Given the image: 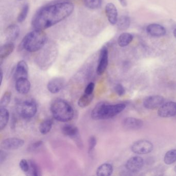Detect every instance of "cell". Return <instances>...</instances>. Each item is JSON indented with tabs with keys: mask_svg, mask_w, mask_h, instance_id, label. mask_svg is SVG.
I'll use <instances>...</instances> for the list:
<instances>
[{
	"mask_svg": "<svg viewBox=\"0 0 176 176\" xmlns=\"http://www.w3.org/2000/svg\"><path fill=\"white\" fill-rule=\"evenodd\" d=\"M44 145V142L42 141H37L33 144L31 145L28 147V150L30 152H33L41 148Z\"/></svg>",
	"mask_w": 176,
	"mask_h": 176,
	"instance_id": "cell-34",
	"label": "cell"
},
{
	"mask_svg": "<svg viewBox=\"0 0 176 176\" xmlns=\"http://www.w3.org/2000/svg\"><path fill=\"white\" fill-rule=\"evenodd\" d=\"M65 80L64 78L60 77L53 78L48 82L47 88L51 93H58L63 88Z\"/></svg>",
	"mask_w": 176,
	"mask_h": 176,
	"instance_id": "cell-15",
	"label": "cell"
},
{
	"mask_svg": "<svg viewBox=\"0 0 176 176\" xmlns=\"http://www.w3.org/2000/svg\"><path fill=\"white\" fill-rule=\"evenodd\" d=\"M174 171H175V172H176V165L175 166V167H174Z\"/></svg>",
	"mask_w": 176,
	"mask_h": 176,
	"instance_id": "cell-41",
	"label": "cell"
},
{
	"mask_svg": "<svg viewBox=\"0 0 176 176\" xmlns=\"http://www.w3.org/2000/svg\"><path fill=\"white\" fill-rule=\"evenodd\" d=\"M144 161L142 158L136 156L129 159L125 164V168L131 173L139 172L142 169Z\"/></svg>",
	"mask_w": 176,
	"mask_h": 176,
	"instance_id": "cell-12",
	"label": "cell"
},
{
	"mask_svg": "<svg viewBox=\"0 0 176 176\" xmlns=\"http://www.w3.org/2000/svg\"><path fill=\"white\" fill-rule=\"evenodd\" d=\"M28 11H29V6L28 4H24L18 16L17 20L19 22H22L24 21L28 14Z\"/></svg>",
	"mask_w": 176,
	"mask_h": 176,
	"instance_id": "cell-32",
	"label": "cell"
},
{
	"mask_svg": "<svg viewBox=\"0 0 176 176\" xmlns=\"http://www.w3.org/2000/svg\"><path fill=\"white\" fill-rule=\"evenodd\" d=\"M133 40V36L128 33H123L118 37L117 42L121 47H125L130 44Z\"/></svg>",
	"mask_w": 176,
	"mask_h": 176,
	"instance_id": "cell-24",
	"label": "cell"
},
{
	"mask_svg": "<svg viewBox=\"0 0 176 176\" xmlns=\"http://www.w3.org/2000/svg\"><path fill=\"white\" fill-rule=\"evenodd\" d=\"M164 102V97L161 96H150L145 99L143 106L147 109H154L160 108Z\"/></svg>",
	"mask_w": 176,
	"mask_h": 176,
	"instance_id": "cell-10",
	"label": "cell"
},
{
	"mask_svg": "<svg viewBox=\"0 0 176 176\" xmlns=\"http://www.w3.org/2000/svg\"><path fill=\"white\" fill-rule=\"evenodd\" d=\"M97 145V139L95 136H90L88 141V152L91 153Z\"/></svg>",
	"mask_w": 176,
	"mask_h": 176,
	"instance_id": "cell-33",
	"label": "cell"
},
{
	"mask_svg": "<svg viewBox=\"0 0 176 176\" xmlns=\"http://www.w3.org/2000/svg\"><path fill=\"white\" fill-rule=\"evenodd\" d=\"M14 49L15 45L12 42H8L2 46L0 50V58L1 61L8 57Z\"/></svg>",
	"mask_w": 176,
	"mask_h": 176,
	"instance_id": "cell-21",
	"label": "cell"
},
{
	"mask_svg": "<svg viewBox=\"0 0 176 176\" xmlns=\"http://www.w3.org/2000/svg\"><path fill=\"white\" fill-rule=\"evenodd\" d=\"M158 114L163 118H168L176 116V103L170 101L163 103L159 108Z\"/></svg>",
	"mask_w": 176,
	"mask_h": 176,
	"instance_id": "cell-9",
	"label": "cell"
},
{
	"mask_svg": "<svg viewBox=\"0 0 176 176\" xmlns=\"http://www.w3.org/2000/svg\"><path fill=\"white\" fill-rule=\"evenodd\" d=\"M109 64V52L108 48L106 46L102 47L100 52L99 57L98 65H97V74L101 76L104 73L108 67Z\"/></svg>",
	"mask_w": 176,
	"mask_h": 176,
	"instance_id": "cell-8",
	"label": "cell"
},
{
	"mask_svg": "<svg viewBox=\"0 0 176 176\" xmlns=\"http://www.w3.org/2000/svg\"><path fill=\"white\" fill-rule=\"evenodd\" d=\"M24 141L17 137H11L4 139L1 143V147L6 150L18 149L23 146Z\"/></svg>",
	"mask_w": 176,
	"mask_h": 176,
	"instance_id": "cell-11",
	"label": "cell"
},
{
	"mask_svg": "<svg viewBox=\"0 0 176 176\" xmlns=\"http://www.w3.org/2000/svg\"><path fill=\"white\" fill-rule=\"evenodd\" d=\"M117 24L119 30L121 31L127 30L130 25V19L128 16H122L118 19Z\"/></svg>",
	"mask_w": 176,
	"mask_h": 176,
	"instance_id": "cell-26",
	"label": "cell"
},
{
	"mask_svg": "<svg viewBox=\"0 0 176 176\" xmlns=\"http://www.w3.org/2000/svg\"><path fill=\"white\" fill-rule=\"evenodd\" d=\"M115 90L117 94L119 96L124 95L125 93V90L122 85L118 84L115 86Z\"/></svg>",
	"mask_w": 176,
	"mask_h": 176,
	"instance_id": "cell-36",
	"label": "cell"
},
{
	"mask_svg": "<svg viewBox=\"0 0 176 176\" xmlns=\"http://www.w3.org/2000/svg\"><path fill=\"white\" fill-rule=\"evenodd\" d=\"M125 108L123 103L112 104L106 102H99L93 109L91 116L93 119H108L116 116Z\"/></svg>",
	"mask_w": 176,
	"mask_h": 176,
	"instance_id": "cell-3",
	"label": "cell"
},
{
	"mask_svg": "<svg viewBox=\"0 0 176 176\" xmlns=\"http://www.w3.org/2000/svg\"><path fill=\"white\" fill-rule=\"evenodd\" d=\"M53 125V120L51 119H46L39 125V131L42 134H46L51 131Z\"/></svg>",
	"mask_w": 176,
	"mask_h": 176,
	"instance_id": "cell-28",
	"label": "cell"
},
{
	"mask_svg": "<svg viewBox=\"0 0 176 176\" xmlns=\"http://www.w3.org/2000/svg\"><path fill=\"white\" fill-rule=\"evenodd\" d=\"M120 4L123 7H125L127 5V2L126 0H118Z\"/></svg>",
	"mask_w": 176,
	"mask_h": 176,
	"instance_id": "cell-39",
	"label": "cell"
},
{
	"mask_svg": "<svg viewBox=\"0 0 176 176\" xmlns=\"http://www.w3.org/2000/svg\"><path fill=\"white\" fill-rule=\"evenodd\" d=\"M106 14L111 24H116L118 21V12L116 7L112 3L107 4L106 6Z\"/></svg>",
	"mask_w": 176,
	"mask_h": 176,
	"instance_id": "cell-17",
	"label": "cell"
},
{
	"mask_svg": "<svg viewBox=\"0 0 176 176\" xmlns=\"http://www.w3.org/2000/svg\"><path fill=\"white\" fill-rule=\"evenodd\" d=\"M174 37L176 38V28H175L174 31Z\"/></svg>",
	"mask_w": 176,
	"mask_h": 176,
	"instance_id": "cell-40",
	"label": "cell"
},
{
	"mask_svg": "<svg viewBox=\"0 0 176 176\" xmlns=\"http://www.w3.org/2000/svg\"><path fill=\"white\" fill-rule=\"evenodd\" d=\"M1 158H0V160H1V163H2L3 161L6 158V156H7V154L5 152H4L3 150H1Z\"/></svg>",
	"mask_w": 176,
	"mask_h": 176,
	"instance_id": "cell-38",
	"label": "cell"
},
{
	"mask_svg": "<svg viewBox=\"0 0 176 176\" xmlns=\"http://www.w3.org/2000/svg\"><path fill=\"white\" fill-rule=\"evenodd\" d=\"M9 113L6 108L0 109V130H2L5 128L8 122Z\"/></svg>",
	"mask_w": 176,
	"mask_h": 176,
	"instance_id": "cell-23",
	"label": "cell"
},
{
	"mask_svg": "<svg viewBox=\"0 0 176 176\" xmlns=\"http://www.w3.org/2000/svg\"><path fill=\"white\" fill-rule=\"evenodd\" d=\"M144 122L142 120L134 117H127L123 119L122 126L128 130H136L142 128Z\"/></svg>",
	"mask_w": 176,
	"mask_h": 176,
	"instance_id": "cell-14",
	"label": "cell"
},
{
	"mask_svg": "<svg viewBox=\"0 0 176 176\" xmlns=\"http://www.w3.org/2000/svg\"><path fill=\"white\" fill-rule=\"evenodd\" d=\"M11 93L9 91L6 92L1 99L0 106L1 108H6L11 102Z\"/></svg>",
	"mask_w": 176,
	"mask_h": 176,
	"instance_id": "cell-31",
	"label": "cell"
},
{
	"mask_svg": "<svg viewBox=\"0 0 176 176\" xmlns=\"http://www.w3.org/2000/svg\"><path fill=\"white\" fill-rule=\"evenodd\" d=\"M85 6L90 9H97L102 5V0H83Z\"/></svg>",
	"mask_w": 176,
	"mask_h": 176,
	"instance_id": "cell-30",
	"label": "cell"
},
{
	"mask_svg": "<svg viewBox=\"0 0 176 176\" xmlns=\"http://www.w3.org/2000/svg\"><path fill=\"white\" fill-rule=\"evenodd\" d=\"M147 32L150 35L153 37H161L166 34L165 28L161 25L153 23L148 25L146 28Z\"/></svg>",
	"mask_w": 176,
	"mask_h": 176,
	"instance_id": "cell-19",
	"label": "cell"
},
{
	"mask_svg": "<svg viewBox=\"0 0 176 176\" xmlns=\"http://www.w3.org/2000/svg\"><path fill=\"white\" fill-rule=\"evenodd\" d=\"M48 38L42 30L32 31L27 34L22 41V47L28 52H35L46 46Z\"/></svg>",
	"mask_w": 176,
	"mask_h": 176,
	"instance_id": "cell-2",
	"label": "cell"
},
{
	"mask_svg": "<svg viewBox=\"0 0 176 176\" xmlns=\"http://www.w3.org/2000/svg\"><path fill=\"white\" fill-rule=\"evenodd\" d=\"M17 109L22 117L25 119L31 118L37 113V104L32 99L20 101L17 103Z\"/></svg>",
	"mask_w": 176,
	"mask_h": 176,
	"instance_id": "cell-6",
	"label": "cell"
},
{
	"mask_svg": "<svg viewBox=\"0 0 176 176\" xmlns=\"http://www.w3.org/2000/svg\"><path fill=\"white\" fill-rule=\"evenodd\" d=\"M30 168L28 172L27 173L28 176H39L41 175V171L38 164L35 161H28Z\"/></svg>",
	"mask_w": 176,
	"mask_h": 176,
	"instance_id": "cell-27",
	"label": "cell"
},
{
	"mask_svg": "<svg viewBox=\"0 0 176 176\" xmlns=\"http://www.w3.org/2000/svg\"><path fill=\"white\" fill-rule=\"evenodd\" d=\"M113 172V166L109 163H104L99 166L96 171V174L97 176H111Z\"/></svg>",
	"mask_w": 176,
	"mask_h": 176,
	"instance_id": "cell-22",
	"label": "cell"
},
{
	"mask_svg": "<svg viewBox=\"0 0 176 176\" xmlns=\"http://www.w3.org/2000/svg\"><path fill=\"white\" fill-rule=\"evenodd\" d=\"M153 144L146 139L136 141L132 144L131 150L137 155H146L151 152L153 150Z\"/></svg>",
	"mask_w": 176,
	"mask_h": 176,
	"instance_id": "cell-7",
	"label": "cell"
},
{
	"mask_svg": "<svg viewBox=\"0 0 176 176\" xmlns=\"http://www.w3.org/2000/svg\"><path fill=\"white\" fill-rule=\"evenodd\" d=\"M176 161V149L170 150L165 153L164 162L167 165H171Z\"/></svg>",
	"mask_w": 176,
	"mask_h": 176,
	"instance_id": "cell-29",
	"label": "cell"
},
{
	"mask_svg": "<svg viewBox=\"0 0 176 176\" xmlns=\"http://www.w3.org/2000/svg\"><path fill=\"white\" fill-rule=\"evenodd\" d=\"M50 109L53 117L59 122H69L74 117V111L72 106L62 99H57L53 101Z\"/></svg>",
	"mask_w": 176,
	"mask_h": 176,
	"instance_id": "cell-4",
	"label": "cell"
},
{
	"mask_svg": "<svg viewBox=\"0 0 176 176\" xmlns=\"http://www.w3.org/2000/svg\"><path fill=\"white\" fill-rule=\"evenodd\" d=\"M28 68L27 63L24 60L18 62L14 73L15 79L21 78H28Z\"/></svg>",
	"mask_w": 176,
	"mask_h": 176,
	"instance_id": "cell-16",
	"label": "cell"
},
{
	"mask_svg": "<svg viewBox=\"0 0 176 176\" xmlns=\"http://www.w3.org/2000/svg\"></svg>",
	"mask_w": 176,
	"mask_h": 176,
	"instance_id": "cell-42",
	"label": "cell"
},
{
	"mask_svg": "<svg viewBox=\"0 0 176 176\" xmlns=\"http://www.w3.org/2000/svg\"><path fill=\"white\" fill-rule=\"evenodd\" d=\"M31 85L28 78H21L17 80L15 88L18 93L23 95L27 94L30 92Z\"/></svg>",
	"mask_w": 176,
	"mask_h": 176,
	"instance_id": "cell-18",
	"label": "cell"
},
{
	"mask_svg": "<svg viewBox=\"0 0 176 176\" xmlns=\"http://www.w3.org/2000/svg\"><path fill=\"white\" fill-rule=\"evenodd\" d=\"M95 85L93 82H90V83H89L85 89L84 93H87L88 95L93 93V90L95 89Z\"/></svg>",
	"mask_w": 176,
	"mask_h": 176,
	"instance_id": "cell-37",
	"label": "cell"
},
{
	"mask_svg": "<svg viewBox=\"0 0 176 176\" xmlns=\"http://www.w3.org/2000/svg\"><path fill=\"white\" fill-rule=\"evenodd\" d=\"M20 30L19 27L17 25L12 24L7 27L6 29L5 35L6 39L8 42H12L18 38L19 36Z\"/></svg>",
	"mask_w": 176,
	"mask_h": 176,
	"instance_id": "cell-20",
	"label": "cell"
},
{
	"mask_svg": "<svg viewBox=\"0 0 176 176\" xmlns=\"http://www.w3.org/2000/svg\"><path fill=\"white\" fill-rule=\"evenodd\" d=\"M42 48L36 58V62L38 67L42 70H47L50 67L57 59L58 51L57 47L52 44Z\"/></svg>",
	"mask_w": 176,
	"mask_h": 176,
	"instance_id": "cell-5",
	"label": "cell"
},
{
	"mask_svg": "<svg viewBox=\"0 0 176 176\" xmlns=\"http://www.w3.org/2000/svg\"><path fill=\"white\" fill-rule=\"evenodd\" d=\"M19 166L22 171H24V173H28L30 168V164H29L28 161H27V160H25V159H22L20 162Z\"/></svg>",
	"mask_w": 176,
	"mask_h": 176,
	"instance_id": "cell-35",
	"label": "cell"
},
{
	"mask_svg": "<svg viewBox=\"0 0 176 176\" xmlns=\"http://www.w3.org/2000/svg\"><path fill=\"white\" fill-rule=\"evenodd\" d=\"M62 131L64 135L74 139L77 144L79 145L78 146H81L82 142L80 138L79 132L77 127L72 125L67 124L62 127Z\"/></svg>",
	"mask_w": 176,
	"mask_h": 176,
	"instance_id": "cell-13",
	"label": "cell"
},
{
	"mask_svg": "<svg viewBox=\"0 0 176 176\" xmlns=\"http://www.w3.org/2000/svg\"><path fill=\"white\" fill-rule=\"evenodd\" d=\"M73 11L74 5L70 2H60L45 6L34 15L32 27L36 30H46L65 19Z\"/></svg>",
	"mask_w": 176,
	"mask_h": 176,
	"instance_id": "cell-1",
	"label": "cell"
},
{
	"mask_svg": "<svg viewBox=\"0 0 176 176\" xmlns=\"http://www.w3.org/2000/svg\"><path fill=\"white\" fill-rule=\"evenodd\" d=\"M94 95L93 93L88 95L84 93L81 96L78 101V106L82 108H86L88 106L93 100Z\"/></svg>",
	"mask_w": 176,
	"mask_h": 176,
	"instance_id": "cell-25",
	"label": "cell"
}]
</instances>
